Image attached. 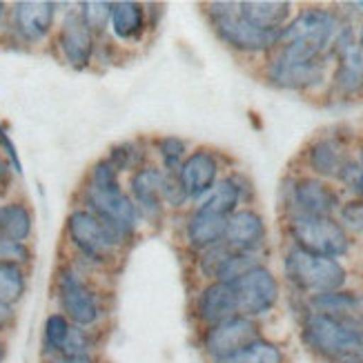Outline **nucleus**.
Returning a JSON list of instances; mask_svg holds the SVG:
<instances>
[{"label":"nucleus","mask_w":363,"mask_h":363,"mask_svg":"<svg viewBox=\"0 0 363 363\" xmlns=\"http://www.w3.org/2000/svg\"><path fill=\"white\" fill-rule=\"evenodd\" d=\"M225 228H228L225 216H220V214H216V212L203 208V205L196 203L194 208L185 214V220H183L185 247L201 255V252L223 243Z\"/></svg>","instance_id":"nucleus-21"},{"label":"nucleus","mask_w":363,"mask_h":363,"mask_svg":"<svg viewBox=\"0 0 363 363\" xmlns=\"http://www.w3.org/2000/svg\"><path fill=\"white\" fill-rule=\"evenodd\" d=\"M223 243L234 252L259 255L267 245V225L263 214H259L255 208H239L228 218Z\"/></svg>","instance_id":"nucleus-20"},{"label":"nucleus","mask_w":363,"mask_h":363,"mask_svg":"<svg viewBox=\"0 0 363 363\" xmlns=\"http://www.w3.org/2000/svg\"><path fill=\"white\" fill-rule=\"evenodd\" d=\"M239 11L247 23L265 31H281L296 13L288 0H241Z\"/></svg>","instance_id":"nucleus-23"},{"label":"nucleus","mask_w":363,"mask_h":363,"mask_svg":"<svg viewBox=\"0 0 363 363\" xmlns=\"http://www.w3.org/2000/svg\"><path fill=\"white\" fill-rule=\"evenodd\" d=\"M7 21H9V5L0 3V34H5L7 31Z\"/></svg>","instance_id":"nucleus-41"},{"label":"nucleus","mask_w":363,"mask_h":363,"mask_svg":"<svg viewBox=\"0 0 363 363\" xmlns=\"http://www.w3.org/2000/svg\"><path fill=\"white\" fill-rule=\"evenodd\" d=\"M337 363H363V361H357V359H345V361H337Z\"/></svg>","instance_id":"nucleus-45"},{"label":"nucleus","mask_w":363,"mask_h":363,"mask_svg":"<svg viewBox=\"0 0 363 363\" xmlns=\"http://www.w3.org/2000/svg\"><path fill=\"white\" fill-rule=\"evenodd\" d=\"M203 9L214 36L228 50L243 56H270L277 50L281 31H265L247 23L239 11V3L214 0V3H205Z\"/></svg>","instance_id":"nucleus-6"},{"label":"nucleus","mask_w":363,"mask_h":363,"mask_svg":"<svg viewBox=\"0 0 363 363\" xmlns=\"http://www.w3.org/2000/svg\"><path fill=\"white\" fill-rule=\"evenodd\" d=\"M72 325L74 323L58 310L47 314L43 321V333H40V357L43 359L60 354L62 345H65V341L69 337Z\"/></svg>","instance_id":"nucleus-30"},{"label":"nucleus","mask_w":363,"mask_h":363,"mask_svg":"<svg viewBox=\"0 0 363 363\" xmlns=\"http://www.w3.org/2000/svg\"><path fill=\"white\" fill-rule=\"evenodd\" d=\"M65 239L76 265L91 274L109 272L121 263L123 252L132 245L121 232L109 228L105 220L85 208H74L65 220Z\"/></svg>","instance_id":"nucleus-1"},{"label":"nucleus","mask_w":363,"mask_h":363,"mask_svg":"<svg viewBox=\"0 0 363 363\" xmlns=\"http://www.w3.org/2000/svg\"><path fill=\"white\" fill-rule=\"evenodd\" d=\"M13 167H11V163H9V159L3 154V150H0V192H5V189L11 185V181H13Z\"/></svg>","instance_id":"nucleus-38"},{"label":"nucleus","mask_w":363,"mask_h":363,"mask_svg":"<svg viewBox=\"0 0 363 363\" xmlns=\"http://www.w3.org/2000/svg\"><path fill=\"white\" fill-rule=\"evenodd\" d=\"M361 167H363V143L359 145V154H357V159H354Z\"/></svg>","instance_id":"nucleus-43"},{"label":"nucleus","mask_w":363,"mask_h":363,"mask_svg":"<svg viewBox=\"0 0 363 363\" xmlns=\"http://www.w3.org/2000/svg\"><path fill=\"white\" fill-rule=\"evenodd\" d=\"M177 179L189 203H199L201 199H205L220 179V161L216 152L208 147L192 150L177 172Z\"/></svg>","instance_id":"nucleus-18"},{"label":"nucleus","mask_w":363,"mask_h":363,"mask_svg":"<svg viewBox=\"0 0 363 363\" xmlns=\"http://www.w3.org/2000/svg\"><path fill=\"white\" fill-rule=\"evenodd\" d=\"M7 359V339L0 335V363H5Z\"/></svg>","instance_id":"nucleus-42"},{"label":"nucleus","mask_w":363,"mask_h":363,"mask_svg":"<svg viewBox=\"0 0 363 363\" xmlns=\"http://www.w3.org/2000/svg\"><path fill=\"white\" fill-rule=\"evenodd\" d=\"M150 145L143 138H134V140H123L109 147L105 159L112 163V167L118 172L121 177H130L136 169L145 167L150 163Z\"/></svg>","instance_id":"nucleus-26"},{"label":"nucleus","mask_w":363,"mask_h":363,"mask_svg":"<svg viewBox=\"0 0 363 363\" xmlns=\"http://www.w3.org/2000/svg\"><path fill=\"white\" fill-rule=\"evenodd\" d=\"M210 363H286V352H283V348L277 341L259 337L252 343H247L245 348L236 350L234 354Z\"/></svg>","instance_id":"nucleus-27"},{"label":"nucleus","mask_w":363,"mask_h":363,"mask_svg":"<svg viewBox=\"0 0 363 363\" xmlns=\"http://www.w3.org/2000/svg\"><path fill=\"white\" fill-rule=\"evenodd\" d=\"M343 25L345 21L339 11L310 5L296 11L294 18L281 29L274 52L296 60H330Z\"/></svg>","instance_id":"nucleus-4"},{"label":"nucleus","mask_w":363,"mask_h":363,"mask_svg":"<svg viewBox=\"0 0 363 363\" xmlns=\"http://www.w3.org/2000/svg\"><path fill=\"white\" fill-rule=\"evenodd\" d=\"M301 310L333 314V317H363V292L343 288L337 292L308 296L303 298Z\"/></svg>","instance_id":"nucleus-24"},{"label":"nucleus","mask_w":363,"mask_h":363,"mask_svg":"<svg viewBox=\"0 0 363 363\" xmlns=\"http://www.w3.org/2000/svg\"><path fill=\"white\" fill-rule=\"evenodd\" d=\"M76 9L81 13V18L87 25V29L96 36V40H101L109 31L112 3H105V0H85V3H78Z\"/></svg>","instance_id":"nucleus-31"},{"label":"nucleus","mask_w":363,"mask_h":363,"mask_svg":"<svg viewBox=\"0 0 363 363\" xmlns=\"http://www.w3.org/2000/svg\"><path fill=\"white\" fill-rule=\"evenodd\" d=\"M43 363H103L101 354H81V357H50Z\"/></svg>","instance_id":"nucleus-40"},{"label":"nucleus","mask_w":363,"mask_h":363,"mask_svg":"<svg viewBox=\"0 0 363 363\" xmlns=\"http://www.w3.org/2000/svg\"><path fill=\"white\" fill-rule=\"evenodd\" d=\"M286 232L292 245L325 259H343L352 250V236L335 216H286Z\"/></svg>","instance_id":"nucleus-8"},{"label":"nucleus","mask_w":363,"mask_h":363,"mask_svg":"<svg viewBox=\"0 0 363 363\" xmlns=\"http://www.w3.org/2000/svg\"><path fill=\"white\" fill-rule=\"evenodd\" d=\"M259 337H263L261 321L236 314V317L228 321L199 330V348L208 357V361H218L245 348L247 343H252Z\"/></svg>","instance_id":"nucleus-14"},{"label":"nucleus","mask_w":363,"mask_h":363,"mask_svg":"<svg viewBox=\"0 0 363 363\" xmlns=\"http://www.w3.org/2000/svg\"><path fill=\"white\" fill-rule=\"evenodd\" d=\"M261 265V259L259 255H243V252H234L228 257V261L220 267V272L216 274V281L220 283H234L239 281L245 272H250L252 267Z\"/></svg>","instance_id":"nucleus-33"},{"label":"nucleus","mask_w":363,"mask_h":363,"mask_svg":"<svg viewBox=\"0 0 363 363\" xmlns=\"http://www.w3.org/2000/svg\"><path fill=\"white\" fill-rule=\"evenodd\" d=\"M263 78L288 91H317L330 83V60H296L279 52L267 56Z\"/></svg>","instance_id":"nucleus-10"},{"label":"nucleus","mask_w":363,"mask_h":363,"mask_svg":"<svg viewBox=\"0 0 363 363\" xmlns=\"http://www.w3.org/2000/svg\"><path fill=\"white\" fill-rule=\"evenodd\" d=\"M54 298L58 312L85 330L103 333L112 306L96 274L83 270L74 261H62L54 272Z\"/></svg>","instance_id":"nucleus-2"},{"label":"nucleus","mask_w":363,"mask_h":363,"mask_svg":"<svg viewBox=\"0 0 363 363\" xmlns=\"http://www.w3.org/2000/svg\"><path fill=\"white\" fill-rule=\"evenodd\" d=\"M161 199H163V205L167 212H181L187 208L189 199L185 196L183 187L177 179V174H163V181H161Z\"/></svg>","instance_id":"nucleus-34"},{"label":"nucleus","mask_w":363,"mask_h":363,"mask_svg":"<svg viewBox=\"0 0 363 363\" xmlns=\"http://www.w3.org/2000/svg\"><path fill=\"white\" fill-rule=\"evenodd\" d=\"M339 183L348 189V192L354 196V199H359V201H363V167L352 159L348 165H345V169L341 172V177H339Z\"/></svg>","instance_id":"nucleus-37"},{"label":"nucleus","mask_w":363,"mask_h":363,"mask_svg":"<svg viewBox=\"0 0 363 363\" xmlns=\"http://www.w3.org/2000/svg\"><path fill=\"white\" fill-rule=\"evenodd\" d=\"M301 343L323 363L363 361V317H333L301 310Z\"/></svg>","instance_id":"nucleus-5"},{"label":"nucleus","mask_w":363,"mask_h":363,"mask_svg":"<svg viewBox=\"0 0 363 363\" xmlns=\"http://www.w3.org/2000/svg\"><path fill=\"white\" fill-rule=\"evenodd\" d=\"M283 277L301 298L343 290L350 281L341 261L310 255L296 245H290L283 255Z\"/></svg>","instance_id":"nucleus-7"},{"label":"nucleus","mask_w":363,"mask_h":363,"mask_svg":"<svg viewBox=\"0 0 363 363\" xmlns=\"http://www.w3.org/2000/svg\"><path fill=\"white\" fill-rule=\"evenodd\" d=\"M58 3L52 0H18L9 7L7 31L18 45L36 47L54 34Z\"/></svg>","instance_id":"nucleus-12"},{"label":"nucleus","mask_w":363,"mask_h":363,"mask_svg":"<svg viewBox=\"0 0 363 363\" xmlns=\"http://www.w3.org/2000/svg\"><path fill=\"white\" fill-rule=\"evenodd\" d=\"M81 208L96 214L109 228L121 232L128 241H136L140 216L128 194L123 179L107 159H99L85 177L81 187Z\"/></svg>","instance_id":"nucleus-3"},{"label":"nucleus","mask_w":363,"mask_h":363,"mask_svg":"<svg viewBox=\"0 0 363 363\" xmlns=\"http://www.w3.org/2000/svg\"><path fill=\"white\" fill-rule=\"evenodd\" d=\"M34 259V252H31L29 243H18V241H9L0 236V261L7 263H18L23 267H27Z\"/></svg>","instance_id":"nucleus-36"},{"label":"nucleus","mask_w":363,"mask_h":363,"mask_svg":"<svg viewBox=\"0 0 363 363\" xmlns=\"http://www.w3.org/2000/svg\"><path fill=\"white\" fill-rule=\"evenodd\" d=\"M232 255V250L225 245V243H218L210 250L201 252V255H196V272L199 277L205 281H216V274L220 272V267H223V263L228 261V257Z\"/></svg>","instance_id":"nucleus-32"},{"label":"nucleus","mask_w":363,"mask_h":363,"mask_svg":"<svg viewBox=\"0 0 363 363\" xmlns=\"http://www.w3.org/2000/svg\"><path fill=\"white\" fill-rule=\"evenodd\" d=\"M357 40H359V45L363 47V21H361V27H359V31H357Z\"/></svg>","instance_id":"nucleus-44"},{"label":"nucleus","mask_w":363,"mask_h":363,"mask_svg":"<svg viewBox=\"0 0 363 363\" xmlns=\"http://www.w3.org/2000/svg\"><path fill=\"white\" fill-rule=\"evenodd\" d=\"M335 69L330 72V89L339 99H354L363 94V47L357 40V31L345 23L333 50Z\"/></svg>","instance_id":"nucleus-13"},{"label":"nucleus","mask_w":363,"mask_h":363,"mask_svg":"<svg viewBox=\"0 0 363 363\" xmlns=\"http://www.w3.org/2000/svg\"><path fill=\"white\" fill-rule=\"evenodd\" d=\"M152 29L150 9L145 3L136 0H118L112 3V16H109V34L121 45H140Z\"/></svg>","instance_id":"nucleus-22"},{"label":"nucleus","mask_w":363,"mask_h":363,"mask_svg":"<svg viewBox=\"0 0 363 363\" xmlns=\"http://www.w3.org/2000/svg\"><path fill=\"white\" fill-rule=\"evenodd\" d=\"M337 214H339L337 220L345 228V232L363 236V201L350 199V201L341 203V208H339Z\"/></svg>","instance_id":"nucleus-35"},{"label":"nucleus","mask_w":363,"mask_h":363,"mask_svg":"<svg viewBox=\"0 0 363 363\" xmlns=\"http://www.w3.org/2000/svg\"><path fill=\"white\" fill-rule=\"evenodd\" d=\"M34 234V212L21 199L0 201V236L27 243Z\"/></svg>","instance_id":"nucleus-25"},{"label":"nucleus","mask_w":363,"mask_h":363,"mask_svg":"<svg viewBox=\"0 0 363 363\" xmlns=\"http://www.w3.org/2000/svg\"><path fill=\"white\" fill-rule=\"evenodd\" d=\"M16 323V308L0 303V335H7Z\"/></svg>","instance_id":"nucleus-39"},{"label":"nucleus","mask_w":363,"mask_h":363,"mask_svg":"<svg viewBox=\"0 0 363 363\" xmlns=\"http://www.w3.org/2000/svg\"><path fill=\"white\" fill-rule=\"evenodd\" d=\"M163 174L165 172L156 165V163H147L145 167L136 169L134 174L128 177V194L130 199L134 201L136 210H138V216L143 223H161L165 218L167 210L163 205V199H161V181H163Z\"/></svg>","instance_id":"nucleus-17"},{"label":"nucleus","mask_w":363,"mask_h":363,"mask_svg":"<svg viewBox=\"0 0 363 363\" xmlns=\"http://www.w3.org/2000/svg\"><path fill=\"white\" fill-rule=\"evenodd\" d=\"M341 203V194L333 183L312 174L288 177L281 185V205L286 216H335Z\"/></svg>","instance_id":"nucleus-9"},{"label":"nucleus","mask_w":363,"mask_h":363,"mask_svg":"<svg viewBox=\"0 0 363 363\" xmlns=\"http://www.w3.org/2000/svg\"><path fill=\"white\" fill-rule=\"evenodd\" d=\"M152 150L156 154V165H159L163 172H167V174H177L183 161L187 159V154L192 152L189 140L174 136V134H165V136L154 138Z\"/></svg>","instance_id":"nucleus-28"},{"label":"nucleus","mask_w":363,"mask_h":363,"mask_svg":"<svg viewBox=\"0 0 363 363\" xmlns=\"http://www.w3.org/2000/svg\"><path fill=\"white\" fill-rule=\"evenodd\" d=\"M236 294L239 314L261 321L279 308L281 303V281L267 265H257L245 272L239 281L230 283Z\"/></svg>","instance_id":"nucleus-11"},{"label":"nucleus","mask_w":363,"mask_h":363,"mask_svg":"<svg viewBox=\"0 0 363 363\" xmlns=\"http://www.w3.org/2000/svg\"><path fill=\"white\" fill-rule=\"evenodd\" d=\"M350 161V147L339 134H325L314 138L303 150V165L312 172V177L323 181H339L341 172Z\"/></svg>","instance_id":"nucleus-19"},{"label":"nucleus","mask_w":363,"mask_h":363,"mask_svg":"<svg viewBox=\"0 0 363 363\" xmlns=\"http://www.w3.org/2000/svg\"><path fill=\"white\" fill-rule=\"evenodd\" d=\"M96 43H99L96 36L83 23L76 5H72V9H65L54 34V45L62 62L69 65L72 69L91 67L94 54H96Z\"/></svg>","instance_id":"nucleus-15"},{"label":"nucleus","mask_w":363,"mask_h":363,"mask_svg":"<svg viewBox=\"0 0 363 363\" xmlns=\"http://www.w3.org/2000/svg\"><path fill=\"white\" fill-rule=\"evenodd\" d=\"M29 288L27 267L18 263L0 261V303L16 308L18 306Z\"/></svg>","instance_id":"nucleus-29"},{"label":"nucleus","mask_w":363,"mask_h":363,"mask_svg":"<svg viewBox=\"0 0 363 363\" xmlns=\"http://www.w3.org/2000/svg\"><path fill=\"white\" fill-rule=\"evenodd\" d=\"M189 314H192V321L199 330H205L210 325L236 317L239 314V306H236L234 288L230 283L205 281L192 296Z\"/></svg>","instance_id":"nucleus-16"}]
</instances>
